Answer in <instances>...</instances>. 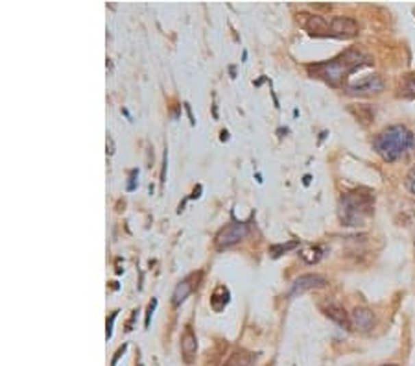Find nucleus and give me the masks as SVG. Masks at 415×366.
Returning a JSON list of instances; mask_svg holds the SVG:
<instances>
[{
  "mask_svg": "<svg viewBox=\"0 0 415 366\" xmlns=\"http://www.w3.org/2000/svg\"><path fill=\"white\" fill-rule=\"evenodd\" d=\"M384 91V80L379 74H371L347 86V93L353 97H375Z\"/></svg>",
  "mask_w": 415,
  "mask_h": 366,
  "instance_id": "nucleus-5",
  "label": "nucleus"
},
{
  "mask_svg": "<svg viewBox=\"0 0 415 366\" xmlns=\"http://www.w3.org/2000/svg\"><path fill=\"white\" fill-rule=\"evenodd\" d=\"M305 28L312 36H331V21L321 15H308L305 21Z\"/></svg>",
  "mask_w": 415,
  "mask_h": 366,
  "instance_id": "nucleus-12",
  "label": "nucleus"
},
{
  "mask_svg": "<svg viewBox=\"0 0 415 366\" xmlns=\"http://www.w3.org/2000/svg\"><path fill=\"white\" fill-rule=\"evenodd\" d=\"M386 366H397V365H386Z\"/></svg>",
  "mask_w": 415,
  "mask_h": 366,
  "instance_id": "nucleus-20",
  "label": "nucleus"
},
{
  "mask_svg": "<svg viewBox=\"0 0 415 366\" xmlns=\"http://www.w3.org/2000/svg\"><path fill=\"white\" fill-rule=\"evenodd\" d=\"M155 305H157V300H153L150 304V307H148V318H146V326L150 324V317H151V313H153V309H155Z\"/></svg>",
  "mask_w": 415,
  "mask_h": 366,
  "instance_id": "nucleus-19",
  "label": "nucleus"
},
{
  "mask_svg": "<svg viewBox=\"0 0 415 366\" xmlns=\"http://www.w3.org/2000/svg\"><path fill=\"white\" fill-rule=\"evenodd\" d=\"M369 61L371 60L364 52L356 49H349L345 50L343 54L336 56L334 60L325 61V63H318V65H308V73L316 76V78H321L323 82H327L329 86L336 87L353 71L364 67Z\"/></svg>",
  "mask_w": 415,
  "mask_h": 366,
  "instance_id": "nucleus-1",
  "label": "nucleus"
},
{
  "mask_svg": "<svg viewBox=\"0 0 415 366\" xmlns=\"http://www.w3.org/2000/svg\"><path fill=\"white\" fill-rule=\"evenodd\" d=\"M319 307H321V311L325 313L331 320H334L338 326H342V328H351V317L349 313L343 309V305H340L338 302H334V300L327 298L325 302H321Z\"/></svg>",
  "mask_w": 415,
  "mask_h": 366,
  "instance_id": "nucleus-7",
  "label": "nucleus"
},
{
  "mask_svg": "<svg viewBox=\"0 0 415 366\" xmlns=\"http://www.w3.org/2000/svg\"><path fill=\"white\" fill-rule=\"evenodd\" d=\"M196 352H198V339H196V333L192 331V328H187L185 333L181 335V354H183L187 363H192L194 357H196Z\"/></svg>",
  "mask_w": 415,
  "mask_h": 366,
  "instance_id": "nucleus-11",
  "label": "nucleus"
},
{
  "mask_svg": "<svg viewBox=\"0 0 415 366\" xmlns=\"http://www.w3.org/2000/svg\"><path fill=\"white\" fill-rule=\"evenodd\" d=\"M199 280H201V272H194V274L187 276L185 280L181 281L179 285L175 287L174 294H172V304L179 305L183 304L185 300L192 294V291L199 285Z\"/></svg>",
  "mask_w": 415,
  "mask_h": 366,
  "instance_id": "nucleus-9",
  "label": "nucleus"
},
{
  "mask_svg": "<svg viewBox=\"0 0 415 366\" xmlns=\"http://www.w3.org/2000/svg\"><path fill=\"white\" fill-rule=\"evenodd\" d=\"M360 32V26L351 17H332L331 36L332 37H355Z\"/></svg>",
  "mask_w": 415,
  "mask_h": 366,
  "instance_id": "nucleus-8",
  "label": "nucleus"
},
{
  "mask_svg": "<svg viewBox=\"0 0 415 366\" xmlns=\"http://www.w3.org/2000/svg\"><path fill=\"white\" fill-rule=\"evenodd\" d=\"M401 93H403L404 97L408 98H415V73L408 74L403 82V87H401Z\"/></svg>",
  "mask_w": 415,
  "mask_h": 366,
  "instance_id": "nucleus-15",
  "label": "nucleus"
},
{
  "mask_svg": "<svg viewBox=\"0 0 415 366\" xmlns=\"http://www.w3.org/2000/svg\"><path fill=\"white\" fill-rule=\"evenodd\" d=\"M404 187H406L412 195H415V165L410 169L406 178H404Z\"/></svg>",
  "mask_w": 415,
  "mask_h": 366,
  "instance_id": "nucleus-18",
  "label": "nucleus"
},
{
  "mask_svg": "<svg viewBox=\"0 0 415 366\" xmlns=\"http://www.w3.org/2000/svg\"><path fill=\"white\" fill-rule=\"evenodd\" d=\"M414 134L406 126L395 124V126H388L386 130H382L375 137L373 148L380 158L391 163V161H397V159L403 158L404 154L414 147Z\"/></svg>",
  "mask_w": 415,
  "mask_h": 366,
  "instance_id": "nucleus-2",
  "label": "nucleus"
},
{
  "mask_svg": "<svg viewBox=\"0 0 415 366\" xmlns=\"http://www.w3.org/2000/svg\"><path fill=\"white\" fill-rule=\"evenodd\" d=\"M327 285V278L319 274H305L299 276L297 280L294 281V285H292V291H290V296H294V294H301L305 291H312V289H321Z\"/></svg>",
  "mask_w": 415,
  "mask_h": 366,
  "instance_id": "nucleus-10",
  "label": "nucleus"
},
{
  "mask_svg": "<svg viewBox=\"0 0 415 366\" xmlns=\"http://www.w3.org/2000/svg\"><path fill=\"white\" fill-rule=\"evenodd\" d=\"M351 317V328L355 331H360V333H366V331H371L377 324V317L371 309L367 307H355Z\"/></svg>",
  "mask_w": 415,
  "mask_h": 366,
  "instance_id": "nucleus-6",
  "label": "nucleus"
},
{
  "mask_svg": "<svg viewBox=\"0 0 415 366\" xmlns=\"http://www.w3.org/2000/svg\"><path fill=\"white\" fill-rule=\"evenodd\" d=\"M297 246H299V241H290V243H286V244H275V246H271L270 252L273 257H279V256H283L284 252L294 250V248H297Z\"/></svg>",
  "mask_w": 415,
  "mask_h": 366,
  "instance_id": "nucleus-17",
  "label": "nucleus"
},
{
  "mask_svg": "<svg viewBox=\"0 0 415 366\" xmlns=\"http://www.w3.org/2000/svg\"><path fill=\"white\" fill-rule=\"evenodd\" d=\"M247 233H249V226H247L246 222H231V224L223 226L222 230L216 233L214 244H216L218 250H223V248H229V246H233V244L240 243Z\"/></svg>",
  "mask_w": 415,
  "mask_h": 366,
  "instance_id": "nucleus-4",
  "label": "nucleus"
},
{
  "mask_svg": "<svg viewBox=\"0 0 415 366\" xmlns=\"http://www.w3.org/2000/svg\"><path fill=\"white\" fill-rule=\"evenodd\" d=\"M375 195L367 189L345 193L340 200V219L345 226H362L373 215Z\"/></svg>",
  "mask_w": 415,
  "mask_h": 366,
  "instance_id": "nucleus-3",
  "label": "nucleus"
},
{
  "mask_svg": "<svg viewBox=\"0 0 415 366\" xmlns=\"http://www.w3.org/2000/svg\"><path fill=\"white\" fill-rule=\"evenodd\" d=\"M223 366H251V357L246 352H236L229 357V361Z\"/></svg>",
  "mask_w": 415,
  "mask_h": 366,
  "instance_id": "nucleus-14",
  "label": "nucleus"
},
{
  "mask_svg": "<svg viewBox=\"0 0 415 366\" xmlns=\"http://www.w3.org/2000/svg\"><path fill=\"white\" fill-rule=\"evenodd\" d=\"M227 304H229L227 287H223V285H218V287L214 289L212 296H211V307L216 313H220V311H223V309H225V305H227Z\"/></svg>",
  "mask_w": 415,
  "mask_h": 366,
  "instance_id": "nucleus-13",
  "label": "nucleus"
},
{
  "mask_svg": "<svg viewBox=\"0 0 415 366\" xmlns=\"http://www.w3.org/2000/svg\"><path fill=\"white\" fill-rule=\"evenodd\" d=\"M321 248L319 246H310V248H307V250H303L301 257L305 259V261L308 263V265H314V263H318L319 259H321Z\"/></svg>",
  "mask_w": 415,
  "mask_h": 366,
  "instance_id": "nucleus-16",
  "label": "nucleus"
}]
</instances>
